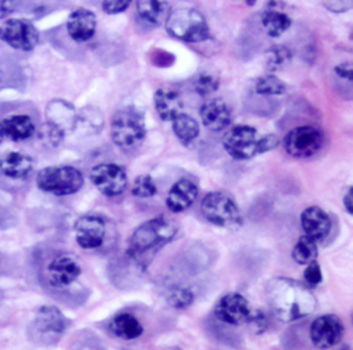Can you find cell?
I'll use <instances>...</instances> for the list:
<instances>
[{
	"mask_svg": "<svg viewBox=\"0 0 353 350\" xmlns=\"http://www.w3.org/2000/svg\"><path fill=\"white\" fill-rule=\"evenodd\" d=\"M18 0H0V19L11 14L17 7Z\"/></svg>",
	"mask_w": 353,
	"mask_h": 350,
	"instance_id": "cell-37",
	"label": "cell"
},
{
	"mask_svg": "<svg viewBox=\"0 0 353 350\" xmlns=\"http://www.w3.org/2000/svg\"><path fill=\"white\" fill-rule=\"evenodd\" d=\"M323 132L313 125H299L288 131L283 139L287 154L295 158L314 156L323 146Z\"/></svg>",
	"mask_w": 353,
	"mask_h": 350,
	"instance_id": "cell-9",
	"label": "cell"
},
{
	"mask_svg": "<svg viewBox=\"0 0 353 350\" xmlns=\"http://www.w3.org/2000/svg\"><path fill=\"white\" fill-rule=\"evenodd\" d=\"M342 203H343V208L346 209V212L349 215H352L353 214V187L352 186H349L346 193L343 194Z\"/></svg>",
	"mask_w": 353,
	"mask_h": 350,
	"instance_id": "cell-38",
	"label": "cell"
},
{
	"mask_svg": "<svg viewBox=\"0 0 353 350\" xmlns=\"http://www.w3.org/2000/svg\"><path fill=\"white\" fill-rule=\"evenodd\" d=\"M323 6L332 12H345L350 10L352 0H323Z\"/></svg>",
	"mask_w": 353,
	"mask_h": 350,
	"instance_id": "cell-35",
	"label": "cell"
},
{
	"mask_svg": "<svg viewBox=\"0 0 353 350\" xmlns=\"http://www.w3.org/2000/svg\"><path fill=\"white\" fill-rule=\"evenodd\" d=\"M303 278L309 288L319 285L323 281V273H321L320 265L317 262H312L306 265V269L303 271Z\"/></svg>",
	"mask_w": 353,
	"mask_h": 350,
	"instance_id": "cell-33",
	"label": "cell"
},
{
	"mask_svg": "<svg viewBox=\"0 0 353 350\" xmlns=\"http://www.w3.org/2000/svg\"><path fill=\"white\" fill-rule=\"evenodd\" d=\"M34 168V160L22 152H7L0 157V175L12 182L26 181Z\"/></svg>",
	"mask_w": 353,
	"mask_h": 350,
	"instance_id": "cell-16",
	"label": "cell"
},
{
	"mask_svg": "<svg viewBox=\"0 0 353 350\" xmlns=\"http://www.w3.org/2000/svg\"><path fill=\"white\" fill-rule=\"evenodd\" d=\"M201 124L214 132L223 131L232 121V113L225 101L212 98L204 102L200 107Z\"/></svg>",
	"mask_w": 353,
	"mask_h": 350,
	"instance_id": "cell-20",
	"label": "cell"
},
{
	"mask_svg": "<svg viewBox=\"0 0 353 350\" xmlns=\"http://www.w3.org/2000/svg\"><path fill=\"white\" fill-rule=\"evenodd\" d=\"M244 1H245L248 6H254V4L256 3V0H244Z\"/></svg>",
	"mask_w": 353,
	"mask_h": 350,
	"instance_id": "cell-41",
	"label": "cell"
},
{
	"mask_svg": "<svg viewBox=\"0 0 353 350\" xmlns=\"http://www.w3.org/2000/svg\"><path fill=\"white\" fill-rule=\"evenodd\" d=\"M215 317L229 325L251 324L255 309L239 292H229L222 295L214 306Z\"/></svg>",
	"mask_w": 353,
	"mask_h": 350,
	"instance_id": "cell-10",
	"label": "cell"
},
{
	"mask_svg": "<svg viewBox=\"0 0 353 350\" xmlns=\"http://www.w3.org/2000/svg\"><path fill=\"white\" fill-rule=\"evenodd\" d=\"M36 185L40 190L54 196H69L77 193L84 185L80 169L72 165L46 167L36 175Z\"/></svg>",
	"mask_w": 353,
	"mask_h": 350,
	"instance_id": "cell-6",
	"label": "cell"
},
{
	"mask_svg": "<svg viewBox=\"0 0 353 350\" xmlns=\"http://www.w3.org/2000/svg\"><path fill=\"white\" fill-rule=\"evenodd\" d=\"M334 72L342 77V79H346V80H352V76H353V69H352V65L350 63H339L334 68Z\"/></svg>",
	"mask_w": 353,
	"mask_h": 350,
	"instance_id": "cell-36",
	"label": "cell"
},
{
	"mask_svg": "<svg viewBox=\"0 0 353 350\" xmlns=\"http://www.w3.org/2000/svg\"><path fill=\"white\" fill-rule=\"evenodd\" d=\"M201 214L212 225L229 230L243 225V215L236 201L226 193L210 192L201 200Z\"/></svg>",
	"mask_w": 353,
	"mask_h": 350,
	"instance_id": "cell-7",
	"label": "cell"
},
{
	"mask_svg": "<svg viewBox=\"0 0 353 350\" xmlns=\"http://www.w3.org/2000/svg\"><path fill=\"white\" fill-rule=\"evenodd\" d=\"M6 136H4V131H3V125H1V121H0V143L3 142V139H4Z\"/></svg>",
	"mask_w": 353,
	"mask_h": 350,
	"instance_id": "cell-39",
	"label": "cell"
},
{
	"mask_svg": "<svg viewBox=\"0 0 353 350\" xmlns=\"http://www.w3.org/2000/svg\"><path fill=\"white\" fill-rule=\"evenodd\" d=\"M132 0H103L102 1V11L108 15H116L124 12Z\"/></svg>",
	"mask_w": 353,
	"mask_h": 350,
	"instance_id": "cell-34",
	"label": "cell"
},
{
	"mask_svg": "<svg viewBox=\"0 0 353 350\" xmlns=\"http://www.w3.org/2000/svg\"><path fill=\"white\" fill-rule=\"evenodd\" d=\"M258 95H283L287 92V84L274 74L261 76L254 87Z\"/></svg>",
	"mask_w": 353,
	"mask_h": 350,
	"instance_id": "cell-28",
	"label": "cell"
},
{
	"mask_svg": "<svg viewBox=\"0 0 353 350\" xmlns=\"http://www.w3.org/2000/svg\"><path fill=\"white\" fill-rule=\"evenodd\" d=\"M4 136L14 142L30 139L36 132V125L28 114H12L1 121Z\"/></svg>",
	"mask_w": 353,
	"mask_h": 350,
	"instance_id": "cell-23",
	"label": "cell"
},
{
	"mask_svg": "<svg viewBox=\"0 0 353 350\" xmlns=\"http://www.w3.org/2000/svg\"><path fill=\"white\" fill-rule=\"evenodd\" d=\"M0 40L15 50L30 51L39 43V32L26 19H7L0 25Z\"/></svg>",
	"mask_w": 353,
	"mask_h": 350,
	"instance_id": "cell-12",
	"label": "cell"
},
{
	"mask_svg": "<svg viewBox=\"0 0 353 350\" xmlns=\"http://www.w3.org/2000/svg\"><path fill=\"white\" fill-rule=\"evenodd\" d=\"M146 136L143 114L135 107L119 109L110 123V138L121 149L137 146Z\"/></svg>",
	"mask_w": 353,
	"mask_h": 350,
	"instance_id": "cell-5",
	"label": "cell"
},
{
	"mask_svg": "<svg viewBox=\"0 0 353 350\" xmlns=\"http://www.w3.org/2000/svg\"><path fill=\"white\" fill-rule=\"evenodd\" d=\"M197 185L188 178H182L170 187L165 197V205L174 214L183 212L193 205V203L197 200Z\"/></svg>",
	"mask_w": 353,
	"mask_h": 350,
	"instance_id": "cell-19",
	"label": "cell"
},
{
	"mask_svg": "<svg viewBox=\"0 0 353 350\" xmlns=\"http://www.w3.org/2000/svg\"><path fill=\"white\" fill-rule=\"evenodd\" d=\"M164 25L171 37L183 43H201L211 37L207 19L196 8L172 10Z\"/></svg>",
	"mask_w": 353,
	"mask_h": 350,
	"instance_id": "cell-4",
	"label": "cell"
},
{
	"mask_svg": "<svg viewBox=\"0 0 353 350\" xmlns=\"http://www.w3.org/2000/svg\"><path fill=\"white\" fill-rule=\"evenodd\" d=\"M219 83L221 80L218 76L211 73H200L193 80V88L199 95L207 96L218 90Z\"/></svg>",
	"mask_w": 353,
	"mask_h": 350,
	"instance_id": "cell-31",
	"label": "cell"
},
{
	"mask_svg": "<svg viewBox=\"0 0 353 350\" xmlns=\"http://www.w3.org/2000/svg\"><path fill=\"white\" fill-rule=\"evenodd\" d=\"M168 303L174 309H186L189 307L193 300H194V294L190 288L188 287H179V288H172L168 295H167Z\"/></svg>",
	"mask_w": 353,
	"mask_h": 350,
	"instance_id": "cell-32",
	"label": "cell"
},
{
	"mask_svg": "<svg viewBox=\"0 0 353 350\" xmlns=\"http://www.w3.org/2000/svg\"><path fill=\"white\" fill-rule=\"evenodd\" d=\"M109 328L114 336L124 340H134L143 333V327L139 320L128 311L116 314L112 318Z\"/></svg>",
	"mask_w": 353,
	"mask_h": 350,
	"instance_id": "cell-25",
	"label": "cell"
},
{
	"mask_svg": "<svg viewBox=\"0 0 353 350\" xmlns=\"http://www.w3.org/2000/svg\"><path fill=\"white\" fill-rule=\"evenodd\" d=\"M137 10L143 21L160 26L172 11V0H137Z\"/></svg>",
	"mask_w": 353,
	"mask_h": 350,
	"instance_id": "cell-24",
	"label": "cell"
},
{
	"mask_svg": "<svg viewBox=\"0 0 353 350\" xmlns=\"http://www.w3.org/2000/svg\"><path fill=\"white\" fill-rule=\"evenodd\" d=\"M90 179L97 190L106 197L120 196L128 185L125 168L116 163H101L94 165L90 172Z\"/></svg>",
	"mask_w": 353,
	"mask_h": 350,
	"instance_id": "cell-11",
	"label": "cell"
},
{
	"mask_svg": "<svg viewBox=\"0 0 353 350\" xmlns=\"http://www.w3.org/2000/svg\"><path fill=\"white\" fill-rule=\"evenodd\" d=\"M153 105L159 117L164 121H171L183 110L181 92L171 85H163L156 90L153 94Z\"/></svg>",
	"mask_w": 353,
	"mask_h": 350,
	"instance_id": "cell-21",
	"label": "cell"
},
{
	"mask_svg": "<svg viewBox=\"0 0 353 350\" xmlns=\"http://www.w3.org/2000/svg\"><path fill=\"white\" fill-rule=\"evenodd\" d=\"M66 30L69 37L76 43H85L91 40L97 30V17L87 8H77L70 12L66 21Z\"/></svg>",
	"mask_w": 353,
	"mask_h": 350,
	"instance_id": "cell-18",
	"label": "cell"
},
{
	"mask_svg": "<svg viewBox=\"0 0 353 350\" xmlns=\"http://www.w3.org/2000/svg\"><path fill=\"white\" fill-rule=\"evenodd\" d=\"M291 256H292L294 262H296L298 265L306 266L312 262H316V259L319 256L317 243L305 234L301 236L292 248Z\"/></svg>",
	"mask_w": 353,
	"mask_h": 350,
	"instance_id": "cell-27",
	"label": "cell"
},
{
	"mask_svg": "<svg viewBox=\"0 0 353 350\" xmlns=\"http://www.w3.org/2000/svg\"><path fill=\"white\" fill-rule=\"evenodd\" d=\"M176 233L178 225L174 219L165 215L150 218L132 231L128 240L127 254L132 259H142L149 252L170 243Z\"/></svg>",
	"mask_w": 353,
	"mask_h": 350,
	"instance_id": "cell-2",
	"label": "cell"
},
{
	"mask_svg": "<svg viewBox=\"0 0 353 350\" xmlns=\"http://www.w3.org/2000/svg\"><path fill=\"white\" fill-rule=\"evenodd\" d=\"M301 226L305 236L310 237L316 243L324 241L331 231L330 215L317 205H310L301 212Z\"/></svg>",
	"mask_w": 353,
	"mask_h": 350,
	"instance_id": "cell-17",
	"label": "cell"
},
{
	"mask_svg": "<svg viewBox=\"0 0 353 350\" xmlns=\"http://www.w3.org/2000/svg\"><path fill=\"white\" fill-rule=\"evenodd\" d=\"M265 295L273 316L283 322H294L310 316L317 306L312 289L290 277H274L265 285Z\"/></svg>",
	"mask_w": 353,
	"mask_h": 350,
	"instance_id": "cell-1",
	"label": "cell"
},
{
	"mask_svg": "<svg viewBox=\"0 0 353 350\" xmlns=\"http://www.w3.org/2000/svg\"><path fill=\"white\" fill-rule=\"evenodd\" d=\"M345 333V325L336 314H323L310 324V340L320 350L331 349L338 344Z\"/></svg>",
	"mask_w": 353,
	"mask_h": 350,
	"instance_id": "cell-13",
	"label": "cell"
},
{
	"mask_svg": "<svg viewBox=\"0 0 353 350\" xmlns=\"http://www.w3.org/2000/svg\"><path fill=\"white\" fill-rule=\"evenodd\" d=\"M131 193L139 198H149L157 194V186L154 179L149 174H141L135 176L131 185Z\"/></svg>",
	"mask_w": 353,
	"mask_h": 350,
	"instance_id": "cell-29",
	"label": "cell"
},
{
	"mask_svg": "<svg viewBox=\"0 0 353 350\" xmlns=\"http://www.w3.org/2000/svg\"><path fill=\"white\" fill-rule=\"evenodd\" d=\"M81 274L79 262L66 254H59L48 260L46 266L47 284L57 289H63L72 285Z\"/></svg>",
	"mask_w": 353,
	"mask_h": 350,
	"instance_id": "cell-15",
	"label": "cell"
},
{
	"mask_svg": "<svg viewBox=\"0 0 353 350\" xmlns=\"http://www.w3.org/2000/svg\"><path fill=\"white\" fill-rule=\"evenodd\" d=\"M280 139L274 134L258 136L254 127L239 124L232 127L223 136L222 145L226 153L234 160H248L258 154L277 147Z\"/></svg>",
	"mask_w": 353,
	"mask_h": 350,
	"instance_id": "cell-3",
	"label": "cell"
},
{
	"mask_svg": "<svg viewBox=\"0 0 353 350\" xmlns=\"http://www.w3.org/2000/svg\"><path fill=\"white\" fill-rule=\"evenodd\" d=\"M268 69L274 72L284 68L291 61V51L284 45H273L268 50Z\"/></svg>",
	"mask_w": 353,
	"mask_h": 350,
	"instance_id": "cell-30",
	"label": "cell"
},
{
	"mask_svg": "<svg viewBox=\"0 0 353 350\" xmlns=\"http://www.w3.org/2000/svg\"><path fill=\"white\" fill-rule=\"evenodd\" d=\"M172 131L175 136L183 143V145H190L193 141L197 139L200 134V127L199 123L189 114L181 113L175 119L171 120Z\"/></svg>",
	"mask_w": 353,
	"mask_h": 350,
	"instance_id": "cell-26",
	"label": "cell"
},
{
	"mask_svg": "<svg viewBox=\"0 0 353 350\" xmlns=\"http://www.w3.org/2000/svg\"><path fill=\"white\" fill-rule=\"evenodd\" d=\"M164 350H182V349L178 346H170V347H165Z\"/></svg>",
	"mask_w": 353,
	"mask_h": 350,
	"instance_id": "cell-40",
	"label": "cell"
},
{
	"mask_svg": "<svg viewBox=\"0 0 353 350\" xmlns=\"http://www.w3.org/2000/svg\"><path fill=\"white\" fill-rule=\"evenodd\" d=\"M68 321L63 313L51 305H44L37 309L29 327L30 336L40 344L57 343L66 329Z\"/></svg>",
	"mask_w": 353,
	"mask_h": 350,
	"instance_id": "cell-8",
	"label": "cell"
},
{
	"mask_svg": "<svg viewBox=\"0 0 353 350\" xmlns=\"http://www.w3.org/2000/svg\"><path fill=\"white\" fill-rule=\"evenodd\" d=\"M261 22L270 37H280L291 28L292 19L280 1L270 0L268 7L262 11Z\"/></svg>",
	"mask_w": 353,
	"mask_h": 350,
	"instance_id": "cell-22",
	"label": "cell"
},
{
	"mask_svg": "<svg viewBox=\"0 0 353 350\" xmlns=\"http://www.w3.org/2000/svg\"><path fill=\"white\" fill-rule=\"evenodd\" d=\"M76 244L83 249L99 248L106 236V220L95 214H85L76 219L74 226Z\"/></svg>",
	"mask_w": 353,
	"mask_h": 350,
	"instance_id": "cell-14",
	"label": "cell"
}]
</instances>
